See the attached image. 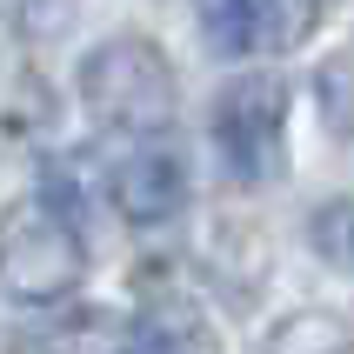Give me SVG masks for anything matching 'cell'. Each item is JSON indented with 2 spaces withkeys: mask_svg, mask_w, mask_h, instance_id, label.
Here are the masks:
<instances>
[{
  "mask_svg": "<svg viewBox=\"0 0 354 354\" xmlns=\"http://www.w3.org/2000/svg\"><path fill=\"white\" fill-rule=\"evenodd\" d=\"M87 281V234L67 201L47 187L14 201L0 214V301L14 308H54Z\"/></svg>",
  "mask_w": 354,
  "mask_h": 354,
  "instance_id": "cell-1",
  "label": "cell"
},
{
  "mask_svg": "<svg viewBox=\"0 0 354 354\" xmlns=\"http://www.w3.org/2000/svg\"><path fill=\"white\" fill-rule=\"evenodd\" d=\"M80 100H87L94 127H107L120 140L167 134L174 127V67L154 40L114 34L80 60Z\"/></svg>",
  "mask_w": 354,
  "mask_h": 354,
  "instance_id": "cell-2",
  "label": "cell"
},
{
  "mask_svg": "<svg viewBox=\"0 0 354 354\" xmlns=\"http://www.w3.org/2000/svg\"><path fill=\"white\" fill-rule=\"evenodd\" d=\"M214 147L241 187H268L288 167V87L274 74H241L214 100Z\"/></svg>",
  "mask_w": 354,
  "mask_h": 354,
  "instance_id": "cell-3",
  "label": "cell"
},
{
  "mask_svg": "<svg viewBox=\"0 0 354 354\" xmlns=\"http://www.w3.org/2000/svg\"><path fill=\"white\" fill-rule=\"evenodd\" d=\"M194 20L214 54L261 60V54H295L315 34L321 0H194Z\"/></svg>",
  "mask_w": 354,
  "mask_h": 354,
  "instance_id": "cell-4",
  "label": "cell"
},
{
  "mask_svg": "<svg viewBox=\"0 0 354 354\" xmlns=\"http://www.w3.org/2000/svg\"><path fill=\"white\" fill-rule=\"evenodd\" d=\"M107 194L134 227L174 221L187 207V154L174 134H147V140H120V160L107 174Z\"/></svg>",
  "mask_w": 354,
  "mask_h": 354,
  "instance_id": "cell-5",
  "label": "cell"
},
{
  "mask_svg": "<svg viewBox=\"0 0 354 354\" xmlns=\"http://www.w3.org/2000/svg\"><path fill=\"white\" fill-rule=\"evenodd\" d=\"M127 354H221V348H214V335H207L194 301L160 295L127 321Z\"/></svg>",
  "mask_w": 354,
  "mask_h": 354,
  "instance_id": "cell-6",
  "label": "cell"
},
{
  "mask_svg": "<svg viewBox=\"0 0 354 354\" xmlns=\"http://www.w3.org/2000/svg\"><path fill=\"white\" fill-rule=\"evenodd\" d=\"M268 354H354V335L335 315H288L268 335Z\"/></svg>",
  "mask_w": 354,
  "mask_h": 354,
  "instance_id": "cell-7",
  "label": "cell"
},
{
  "mask_svg": "<svg viewBox=\"0 0 354 354\" xmlns=\"http://www.w3.org/2000/svg\"><path fill=\"white\" fill-rule=\"evenodd\" d=\"M315 248L341 268H354V201H335V207L315 214Z\"/></svg>",
  "mask_w": 354,
  "mask_h": 354,
  "instance_id": "cell-8",
  "label": "cell"
}]
</instances>
